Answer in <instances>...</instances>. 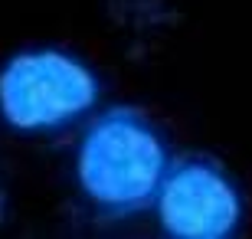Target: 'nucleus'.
<instances>
[{
  "label": "nucleus",
  "instance_id": "f03ea898",
  "mask_svg": "<svg viewBox=\"0 0 252 239\" xmlns=\"http://www.w3.org/2000/svg\"><path fill=\"white\" fill-rule=\"evenodd\" d=\"M98 92L92 66L63 49H23L0 66V118L23 135L79 121L95 108Z\"/></svg>",
  "mask_w": 252,
  "mask_h": 239
},
{
  "label": "nucleus",
  "instance_id": "f257e3e1",
  "mask_svg": "<svg viewBox=\"0 0 252 239\" xmlns=\"http://www.w3.org/2000/svg\"><path fill=\"white\" fill-rule=\"evenodd\" d=\"M167 167L164 135L144 111L128 105L95 115L75 147V184L102 216L148 210Z\"/></svg>",
  "mask_w": 252,
  "mask_h": 239
},
{
  "label": "nucleus",
  "instance_id": "7ed1b4c3",
  "mask_svg": "<svg viewBox=\"0 0 252 239\" xmlns=\"http://www.w3.org/2000/svg\"><path fill=\"white\" fill-rule=\"evenodd\" d=\"M154 206L160 230L174 239H229L246 216L236 180L203 157L170 164Z\"/></svg>",
  "mask_w": 252,
  "mask_h": 239
}]
</instances>
